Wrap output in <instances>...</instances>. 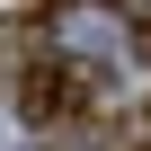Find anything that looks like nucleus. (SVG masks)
<instances>
[{"instance_id": "1", "label": "nucleus", "mask_w": 151, "mask_h": 151, "mask_svg": "<svg viewBox=\"0 0 151 151\" xmlns=\"http://www.w3.org/2000/svg\"><path fill=\"white\" fill-rule=\"evenodd\" d=\"M18 107H27V116H71V107H80V71L45 53L27 80H18Z\"/></svg>"}, {"instance_id": "2", "label": "nucleus", "mask_w": 151, "mask_h": 151, "mask_svg": "<svg viewBox=\"0 0 151 151\" xmlns=\"http://www.w3.org/2000/svg\"><path fill=\"white\" fill-rule=\"evenodd\" d=\"M45 62V36L27 27V18H0V98H18V80Z\"/></svg>"}, {"instance_id": "3", "label": "nucleus", "mask_w": 151, "mask_h": 151, "mask_svg": "<svg viewBox=\"0 0 151 151\" xmlns=\"http://www.w3.org/2000/svg\"><path fill=\"white\" fill-rule=\"evenodd\" d=\"M0 151H18V142H9V133H0Z\"/></svg>"}]
</instances>
